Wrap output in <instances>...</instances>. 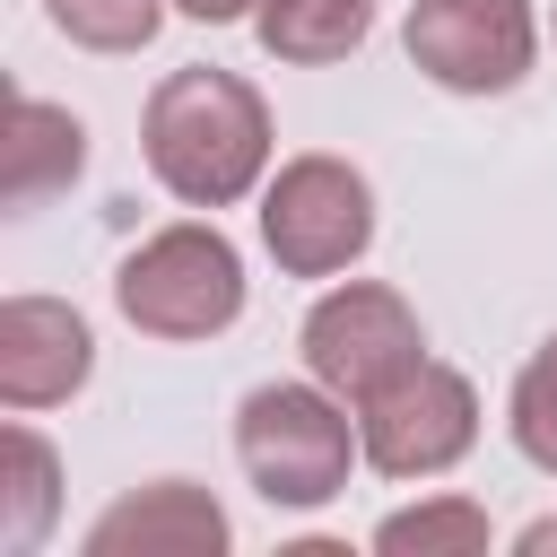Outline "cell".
<instances>
[{
    "label": "cell",
    "instance_id": "obj_7",
    "mask_svg": "<svg viewBox=\"0 0 557 557\" xmlns=\"http://www.w3.org/2000/svg\"><path fill=\"white\" fill-rule=\"evenodd\" d=\"M400 44L453 96H505L540 61V26H531L522 0H418Z\"/></svg>",
    "mask_w": 557,
    "mask_h": 557
},
{
    "label": "cell",
    "instance_id": "obj_5",
    "mask_svg": "<svg viewBox=\"0 0 557 557\" xmlns=\"http://www.w3.org/2000/svg\"><path fill=\"white\" fill-rule=\"evenodd\" d=\"M296 348H305V374L357 409V400H374L383 383H400V374L426 357V331H418V313H409L400 287H383V278H348V287L313 296Z\"/></svg>",
    "mask_w": 557,
    "mask_h": 557
},
{
    "label": "cell",
    "instance_id": "obj_16",
    "mask_svg": "<svg viewBox=\"0 0 557 557\" xmlns=\"http://www.w3.org/2000/svg\"><path fill=\"white\" fill-rule=\"evenodd\" d=\"M183 17H200V26H226V17H252L261 0H174Z\"/></svg>",
    "mask_w": 557,
    "mask_h": 557
},
{
    "label": "cell",
    "instance_id": "obj_12",
    "mask_svg": "<svg viewBox=\"0 0 557 557\" xmlns=\"http://www.w3.org/2000/svg\"><path fill=\"white\" fill-rule=\"evenodd\" d=\"M0 461H9V479H0V540L9 548H35L52 531V505H61V461H52V444L35 426H9L0 435Z\"/></svg>",
    "mask_w": 557,
    "mask_h": 557
},
{
    "label": "cell",
    "instance_id": "obj_13",
    "mask_svg": "<svg viewBox=\"0 0 557 557\" xmlns=\"http://www.w3.org/2000/svg\"><path fill=\"white\" fill-rule=\"evenodd\" d=\"M374 548H383V557H470V548H487V505H470V496H426V505H409V513H383V522H374Z\"/></svg>",
    "mask_w": 557,
    "mask_h": 557
},
{
    "label": "cell",
    "instance_id": "obj_1",
    "mask_svg": "<svg viewBox=\"0 0 557 557\" xmlns=\"http://www.w3.org/2000/svg\"><path fill=\"white\" fill-rule=\"evenodd\" d=\"M139 148H148V174L183 209H235L270 174V104L252 96V78L191 61L174 78H157V96L139 113Z\"/></svg>",
    "mask_w": 557,
    "mask_h": 557
},
{
    "label": "cell",
    "instance_id": "obj_11",
    "mask_svg": "<svg viewBox=\"0 0 557 557\" xmlns=\"http://www.w3.org/2000/svg\"><path fill=\"white\" fill-rule=\"evenodd\" d=\"M252 35H261L270 61L322 70V61H348L374 35V0H261L252 9Z\"/></svg>",
    "mask_w": 557,
    "mask_h": 557
},
{
    "label": "cell",
    "instance_id": "obj_17",
    "mask_svg": "<svg viewBox=\"0 0 557 557\" xmlns=\"http://www.w3.org/2000/svg\"><path fill=\"white\" fill-rule=\"evenodd\" d=\"M513 548H531V557H548V548H557V513H548V522H531V531H522Z\"/></svg>",
    "mask_w": 557,
    "mask_h": 557
},
{
    "label": "cell",
    "instance_id": "obj_18",
    "mask_svg": "<svg viewBox=\"0 0 557 557\" xmlns=\"http://www.w3.org/2000/svg\"><path fill=\"white\" fill-rule=\"evenodd\" d=\"M548 35H557V17H548Z\"/></svg>",
    "mask_w": 557,
    "mask_h": 557
},
{
    "label": "cell",
    "instance_id": "obj_9",
    "mask_svg": "<svg viewBox=\"0 0 557 557\" xmlns=\"http://www.w3.org/2000/svg\"><path fill=\"white\" fill-rule=\"evenodd\" d=\"M218 548H226V513L191 479H157L87 522V557H218Z\"/></svg>",
    "mask_w": 557,
    "mask_h": 557
},
{
    "label": "cell",
    "instance_id": "obj_3",
    "mask_svg": "<svg viewBox=\"0 0 557 557\" xmlns=\"http://www.w3.org/2000/svg\"><path fill=\"white\" fill-rule=\"evenodd\" d=\"M113 305L148 339H218L244 313V261H235V244L218 226L183 218V226H157L113 270Z\"/></svg>",
    "mask_w": 557,
    "mask_h": 557
},
{
    "label": "cell",
    "instance_id": "obj_14",
    "mask_svg": "<svg viewBox=\"0 0 557 557\" xmlns=\"http://www.w3.org/2000/svg\"><path fill=\"white\" fill-rule=\"evenodd\" d=\"M505 426H513V453L531 470L557 479V331L531 348V366L513 374V400H505Z\"/></svg>",
    "mask_w": 557,
    "mask_h": 557
},
{
    "label": "cell",
    "instance_id": "obj_8",
    "mask_svg": "<svg viewBox=\"0 0 557 557\" xmlns=\"http://www.w3.org/2000/svg\"><path fill=\"white\" fill-rule=\"evenodd\" d=\"M96 331L61 296H9L0 305V400L9 409H52L87 383Z\"/></svg>",
    "mask_w": 557,
    "mask_h": 557
},
{
    "label": "cell",
    "instance_id": "obj_4",
    "mask_svg": "<svg viewBox=\"0 0 557 557\" xmlns=\"http://www.w3.org/2000/svg\"><path fill=\"white\" fill-rule=\"evenodd\" d=\"M261 244L287 278H339L374 244V191L348 157H287L261 183Z\"/></svg>",
    "mask_w": 557,
    "mask_h": 557
},
{
    "label": "cell",
    "instance_id": "obj_6",
    "mask_svg": "<svg viewBox=\"0 0 557 557\" xmlns=\"http://www.w3.org/2000/svg\"><path fill=\"white\" fill-rule=\"evenodd\" d=\"M357 444L383 479H444L470 444H479V392L461 366L418 357L400 383H383L374 400H357Z\"/></svg>",
    "mask_w": 557,
    "mask_h": 557
},
{
    "label": "cell",
    "instance_id": "obj_10",
    "mask_svg": "<svg viewBox=\"0 0 557 557\" xmlns=\"http://www.w3.org/2000/svg\"><path fill=\"white\" fill-rule=\"evenodd\" d=\"M78 165H87L78 113H61L44 96H17V113H9V209H44L61 183H78Z\"/></svg>",
    "mask_w": 557,
    "mask_h": 557
},
{
    "label": "cell",
    "instance_id": "obj_15",
    "mask_svg": "<svg viewBox=\"0 0 557 557\" xmlns=\"http://www.w3.org/2000/svg\"><path fill=\"white\" fill-rule=\"evenodd\" d=\"M165 9L174 0H44V17L87 52H139L165 26Z\"/></svg>",
    "mask_w": 557,
    "mask_h": 557
},
{
    "label": "cell",
    "instance_id": "obj_2",
    "mask_svg": "<svg viewBox=\"0 0 557 557\" xmlns=\"http://www.w3.org/2000/svg\"><path fill=\"white\" fill-rule=\"evenodd\" d=\"M235 461H244V479L270 505L313 513V505H331L348 487V461H366V444H357L348 400L305 374V383L244 392V409H235Z\"/></svg>",
    "mask_w": 557,
    "mask_h": 557
}]
</instances>
